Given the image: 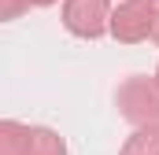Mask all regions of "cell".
I'll return each mask as SVG.
<instances>
[{"instance_id":"cell-1","label":"cell","mask_w":159,"mask_h":155,"mask_svg":"<svg viewBox=\"0 0 159 155\" xmlns=\"http://www.w3.org/2000/svg\"><path fill=\"white\" fill-rule=\"evenodd\" d=\"M0 133H4V155H67L63 140L52 129H26L15 122H4Z\"/></svg>"},{"instance_id":"cell-2","label":"cell","mask_w":159,"mask_h":155,"mask_svg":"<svg viewBox=\"0 0 159 155\" xmlns=\"http://www.w3.org/2000/svg\"><path fill=\"white\" fill-rule=\"evenodd\" d=\"M119 104L126 118H133V122H141V126H148V129H156L159 126V85L152 81H126L119 92Z\"/></svg>"},{"instance_id":"cell-3","label":"cell","mask_w":159,"mask_h":155,"mask_svg":"<svg viewBox=\"0 0 159 155\" xmlns=\"http://www.w3.org/2000/svg\"><path fill=\"white\" fill-rule=\"evenodd\" d=\"M107 19H111L107 0H67V7H63V22L78 37H100L111 26Z\"/></svg>"},{"instance_id":"cell-4","label":"cell","mask_w":159,"mask_h":155,"mask_svg":"<svg viewBox=\"0 0 159 155\" xmlns=\"http://www.w3.org/2000/svg\"><path fill=\"white\" fill-rule=\"evenodd\" d=\"M156 30V11L148 0H126L111 15V33L119 41H141Z\"/></svg>"},{"instance_id":"cell-5","label":"cell","mask_w":159,"mask_h":155,"mask_svg":"<svg viewBox=\"0 0 159 155\" xmlns=\"http://www.w3.org/2000/svg\"><path fill=\"white\" fill-rule=\"evenodd\" d=\"M122 155H159V129H141L126 140Z\"/></svg>"},{"instance_id":"cell-6","label":"cell","mask_w":159,"mask_h":155,"mask_svg":"<svg viewBox=\"0 0 159 155\" xmlns=\"http://www.w3.org/2000/svg\"><path fill=\"white\" fill-rule=\"evenodd\" d=\"M30 4H34V0H4L0 7H4V19H15V15H19L22 7H30Z\"/></svg>"},{"instance_id":"cell-7","label":"cell","mask_w":159,"mask_h":155,"mask_svg":"<svg viewBox=\"0 0 159 155\" xmlns=\"http://www.w3.org/2000/svg\"><path fill=\"white\" fill-rule=\"evenodd\" d=\"M152 37H156V41H159V15H156V30H152Z\"/></svg>"},{"instance_id":"cell-8","label":"cell","mask_w":159,"mask_h":155,"mask_svg":"<svg viewBox=\"0 0 159 155\" xmlns=\"http://www.w3.org/2000/svg\"><path fill=\"white\" fill-rule=\"evenodd\" d=\"M34 4H52V0H34Z\"/></svg>"}]
</instances>
